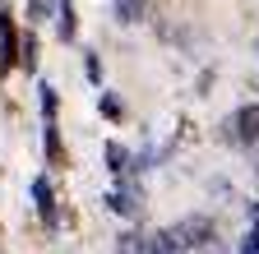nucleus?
<instances>
[{
  "instance_id": "3",
  "label": "nucleus",
  "mask_w": 259,
  "mask_h": 254,
  "mask_svg": "<svg viewBox=\"0 0 259 254\" xmlns=\"http://www.w3.org/2000/svg\"><path fill=\"white\" fill-rule=\"evenodd\" d=\"M14 23H10V14H0V70H10L14 65Z\"/></svg>"
},
{
  "instance_id": "4",
  "label": "nucleus",
  "mask_w": 259,
  "mask_h": 254,
  "mask_svg": "<svg viewBox=\"0 0 259 254\" xmlns=\"http://www.w3.org/2000/svg\"><path fill=\"white\" fill-rule=\"evenodd\" d=\"M116 19L120 23H144L148 19V0H116Z\"/></svg>"
},
{
  "instance_id": "6",
  "label": "nucleus",
  "mask_w": 259,
  "mask_h": 254,
  "mask_svg": "<svg viewBox=\"0 0 259 254\" xmlns=\"http://www.w3.org/2000/svg\"><path fill=\"white\" fill-rule=\"evenodd\" d=\"M56 10H60V37L70 42L74 37V10H70V0H56Z\"/></svg>"
},
{
  "instance_id": "5",
  "label": "nucleus",
  "mask_w": 259,
  "mask_h": 254,
  "mask_svg": "<svg viewBox=\"0 0 259 254\" xmlns=\"http://www.w3.org/2000/svg\"><path fill=\"white\" fill-rule=\"evenodd\" d=\"M32 199H37V213H42V217L56 213V204H51V185H47V180H32Z\"/></svg>"
},
{
  "instance_id": "1",
  "label": "nucleus",
  "mask_w": 259,
  "mask_h": 254,
  "mask_svg": "<svg viewBox=\"0 0 259 254\" xmlns=\"http://www.w3.org/2000/svg\"><path fill=\"white\" fill-rule=\"evenodd\" d=\"M208 236V222L204 217H185V222H171V227H162L153 236V254H185L194 245H204Z\"/></svg>"
},
{
  "instance_id": "7",
  "label": "nucleus",
  "mask_w": 259,
  "mask_h": 254,
  "mask_svg": "<svg viewBox=\"0 0 259 254\" xmlns=\"http://www.w3.org/2000/svg\"><path fill=\"white\" fill-rule=\"evenodd\" d=\"M111 208H116V213H135L139 204H135V194H130V189H116V194H111Z\"/></svg>"
},
{
  "instance_id": "8",
  "label": "nucleus",
  "mask_w": 259,
  "mask_h": 254,
  "mask_svg": "<svg viewBox=\"0 0 259 254\" xmlns=\"http://www.w3.org/2000/svg\"><path fill=\"white\" fill-rule=\"evenodd\" d=\"M107 162H111V171H125L130 157H125V148H120V143H107Z\"/></svg>"
},
{
  "instance_id": "9",
  "label": "nucleus",
  "mask_w": 259,
  "mask_h": 254,
  "mask_svg": "<svg viewBox=\"0 0 259 254\" xmlns=\"http://www.w3.org/2000/svg\"><path fill=\"white\" fill-rule=\"evenodd\" d=\"M102 116H107V120H120V102L111 97V92H107V97H102Z\"/></svg>"
},
{
  "instance_id": "2",
  "label": "nucleus",
  "mask_w": 259,
  "mask_h": 254,
  "mask_svg": "<svg viewBox=\"0 0 259 254\" xmlns=\"http://www.w3.org/2000/svg\"><path fill=\"white\" fill-rule=\"evenodd\" d=\"M227 130H232L241 143H254L259 139V102H250V107H241L232 120H227Z\"/></svg>"
}]
</instances>
